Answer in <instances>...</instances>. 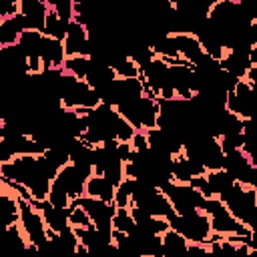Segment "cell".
<instances>
[{"instance_id": "obj_1", "label": "cell", "mask_w": 257, "mask_h": 257, "mask_svg": "<svg viewBox=\"0 0 257 257\" xmlns=\"http://www.w3.org/2000/svg\"><path fill=\"white\" fill-rule=\"evenodd\" d=\"M169 225H171V229L179 231L189 243L209 245L211 235H213L211 217H209L203 209H197V211L187 213V215L173 213V215L169 217Z\"/></svg>"}, {"instance_id": "obj_7", "label": "cell", "mask_w": 257, "mask_h": 257, "mask_svg": "<svg viewBox=\"0 0 257 257\" xmlns=\"http://www.w3.org/2000/svg\"><path fill=\"white\" fill-rule=\"evenodd\" d=\"M223 169H225L237 183L247 185V183H249V177H251V171H253V165H251L247 153L241 149V151H233V153H227V155H225Z\"/></svg>"}, {"instance_id": "obj_20", "label": "cell", "mask_w": 257, "mask_h": 257, "mask_svg": "<svg viewBox=\"0 0 257 257\" xmlns=\"http://www.w3.org/2000/svg\"><path fill=\"white\" fill-rule=\"evenodd\" d=\"M219 139V145L223 149V153H233V151H241L243 145H245V135L243 133H225Z\"/></svg>"}, {"instance_id": "obj_16", "label": "cell", "mask_w": 257, "mask_h": 257, "mask_svg": "<svg viewBox=\"0 0 257 257\" xmlns=\"http://www.w3.org/2000/svg\"><path fill=\"white\" fill-rule=\"evenodd\" d=\"M90 64H92V58L90 56H80V54L78 56H66L62 70L68 72V74H74L78 78H86Z\"/></svg>"}, {"instance_id": "obj_9", "label": "cell", "mask_w": 257, "mask_h": 257, "mask_svg": "<svg viewBox=\"0 0 257 257\" xmlns=\"http://www.w3.org/2000/svg\"><path fill=\"white\" fill-rule=\"evenodd\" d=\"M40 58H42L44 70L62 68V66H64V60H66L64 40H58V38H52V36H46V34H44L42 48H40Z\"/></svg>"}, {"instance_id": "obj_5", "label": "cell", "mask_w": 257, "mask_h": 257, "mask_svg": "<svg viewBox=\"0 0 257 257\" xmlns=\"http://www.w3.org/2000/svg\"><path fill=\"white\" fill-rule=\"evenodd\" d=\"M64 50L66 56H90L92 54V42L88 36V28L76 20L70 22L66 38H64Z\"/></svg>"}, {"instance_id": "obj_8", "label": "cell", "mask_w": 257, "mask_h": 257, "mask_svg": "<svg viewBox=\"0 0 257 257\" xmlns=\"http://www.w3.org/2000/svg\"><path fill=\"white\" fill-rule=\"evenodd\" d=\"M34 207L42 213V219L46 223L48 229H52L54 233H62L70 223H68V211L70 209H60V207H54L48 199L44 201H32Z\"/></svg>"}, {"instance_id": "obj_3", "label": "cell", "mask_w": 257, "mask_h": 257, "mask_svg": "<svg viewBox=\"0 0 257 257\" xmlns=\"http://www.w3.org/2000/svg\"><path fill=\"white\" fill-rule=\"evenodd\" d=\"M225 108L237 116H241L243 120L247 118H255L257 116V100L253 96V86L249 80L241 78L233 90L227 92V100H225Z\"/></svg>"}, {"instance_id": "obj_6", "label": "cell", "mask_w": 257, "mask_h": 257, "mask_svg": "<svg viewBox=\"0 0 257 257\" xmlns=\"http://www.w3.org/2000/svg\"><path fill=\"white\" fill-rule=\"evenodd\" d=\"M54 181L70 195V199H78V197H82L84 195V187H86V177L72 165V163H68V165H64L60 171H58V175L54 177Z\"/></svg>"}, {"instance_id": "obj_15", "label": "cell", "mask_w": 257, "mask_h": 257, "mask_svg": "<svg viewBox=\"0 0 257 257\" xmlns=\"http://www.w3.org/2000/svg\"><path fill=\"white\" fill-rule=\"evenodd\" d=\"M72 22V20H70ZM70 22L68 20H64V18H60L58 14H56V10H48V14H46V22H44V34L46 36H52V38H58V40H64L66 38V32H68V26H70Z\"/></svg>"}, {"instance_id": "obj_22", "label": "cell", "mask_w": 257, "mask_h": 257, "mask_svg": "<svg viewBox=\"0 0 257 257\" xmlns=\"http://www.w3.org/2000/svg\"><path fill=\"white\" fill-rule=\"evenodd\" d=\"M46 4L52 10H56V14L60 18H64L68 22L74 20V4H76V0H46Z\"/></svg>"}, {"instance_id": "obj_14", "label": "cell", "mask_w": 257, "mask_h": 257, "mask_svg": "<svg viewBox=\"0 0 257 257\" xmlns=\"http://www.w3.org/2000/svg\"><path fill=\"white\" fill-rule=\"evenodd\" d=\"M163 247H165V257L169 255H181V253H189V241L175 229H167L163 235Z\"/></svg>"}, {"instance_id": "obj_23", "label": "cell", "mask_w": 257, "mask_h": 257, "mask_svg": "<svg viewBox=\"0 0 257 257\" xmlns=\"http://www.w3.org/2000/svg\"><path fill=\"white\" fill-rule=\"evenodd\" d=\"M131 145H133V149H135L137 153L147 151V149H149L147 133H145V131H137V133H135V137H133V141H131Z\"/></svg>"}, {"instance_id": "obj_17", "label": "cell", "mask_w": 257, "mask_h": 257, "mask_svg": "<svg viewBox=\"0 0 257 257\" xmlns=\"http://www.w3.org/2000/svg\"><path fill=\"white\" fill-rule=\"evenodd\" d=\"M112 68H114V72H116L118 78H137V76H141L139 64L128 54H122L120 58H116L112 62Z\"/></svg>"}, {"instance_id": "obj_13", "label": "cell", "mask_w": 257, "mask_h": 257, "mask_svg": "<svg viewBox=\"0 0 257 257\" xmlns=\"http://www.w3.org/2000/svg\"><path fill=\"white\" fill-rule=\"evenodd\" d=\"M114 191H116V185H112L106 177L102 175H90L86 179V187H84V195L88 197H96V199H102V201H108V203H114Z\"/></svg>"}, {"instance_id": "obj_21", "label": "cell", "mask_w": 257, "mask_h": 257, "mask_svg": "<svg viewBox=\"0 0 257 257\" xmlns=\"http://www.w3.org/2000/svg\"><path fill=\"white\" fill-rule=\"evenodd\" d=\"M48 201L54 205V207H60V209H70V195L52 179V185H50V193H48Z\"/></svg>"}, {"instance_id": "obj_11", "label": "cell", "mask_w": 257, "mask_h": 257, "mask_svg": "<svg viewBox=\"0 0 257 257\" xmlns=\"http://www.w3.org/2000/svg\"><path fill=\"white\" fill-rule=\"evenodd\" d=\"M173 38L177 42V50H179L181 58H185L191 64H195L203 56V46H201V42H199V38L195 34H191V32H175Z\"/></svg>"}, {"instance_id": "obj_12", "label": "cell", "mask_w": 257, "mask_h": 257, "mask_svg": "<svg viewBox=\"0 0 257 257\" xmlns=\"http://www.w3.org/2000/svg\"><path fill=\"white\" fill-rule=\"evenodd\" d=\"M0 207H2V213H4V225L6 227H10L14 223H20V195L14 193L6 183H2Z\"/></svg>"}, {"instance_id": "obj_18", "label": "cell", "mask_w": 257, "mask_h": 257, "mask_svg": "<svg viewBox=\"0 0 257 257\" xmlns=\"http://www.w3.org/2000/svg\"><path fill=\"white\" fill-rule=\"evenodd\" d=\"M135 183H137V179L124 177V179L116 185V191H114V205H116V207H131Z\"/></svg>"}, {"instance_id": "obj_2", "label": "cell", "mask_w": 257, "mask_h": 257, "mask_svg": "<svg viewBox=\"0 0 257 257\" xmlns=\"http://www.w3.org/2000/svg\"><path fill=\"white\" fill-rule=\"evenodd\" d=\"M161 191L169 197L175 213L179 215H187V213H193L197 209H203V203H205V195L193 187L191 183H177V181H169L167 185L161 187Z\"/></svg>"}, {"instance_id": "obj_19", "label": "cell", "mask_w": 257, "mask_h": 257, "mask_svg": "<svg viewBox=\"0 0 257 257\" xmlns=\"http://www.w3.org/2000/svg\"><path fill=\"white\" fill-rule=\"evenodd\" d=\"M112 227L118 229V231H124V233H131L137 227L128 207H116V213H114V219H112Z\"/></svg>"}, {"instance_id": "obj_10", "label": "cell", "mask_w": 257, "mask_h": 257, "mask_svg": "<svg viewBox=\"0 0 257 257\" xmlns=\"http://www.w3.org/2000/svg\"><path fill=\"white\" fill-rule=\"evenodd\" d=\"M24 30H26V20L20 12L0 18V46L18 42V38Z\"/></svg>"}, {"instance_id": "obj_4", "label": "cell", "mask_w": 257, "mask_h": 257, "mask_svg": "<svg viewBox=\"0 0 257 257\" xmlns=\"http://www.w3.org/2000/svg\"><path fill=\"white\" fill-rule=\"evenodd\" d=\"M72 203L80 205L86 209V213L90 215L92 219V225L104 233H112V219H114V213H116V205L114 203H108V201H102V199H96V197H88V195H82L78 199H72Z\"/></svg>"}]
</instances>
